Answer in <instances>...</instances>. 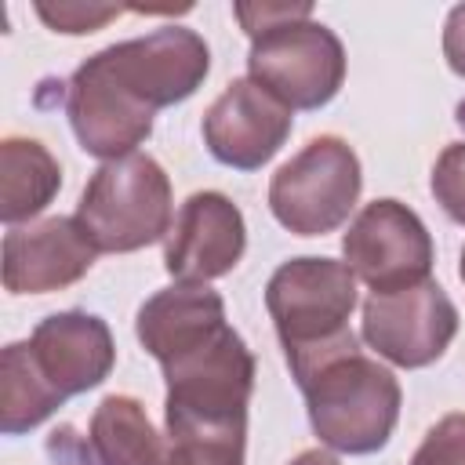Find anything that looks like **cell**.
<instances>
[{
    "instance_id": "cb8c5ba5",
    "label": "cell",
    "mask_w": 465,
    "mask_h": 465,
    "mask_svg": "<svg viewBox=\"0 0 465 465\" xmlns=\"http://www.w3.org/2000/svg\"><path fill=\"white\" fill-rule=\"evenodd\" d=\"M287 465H341V461H338L331 450H320V447H316V450H302V454H298L294 461H287Z\"/></svg>"
},
{
    "instance_id": "5b68a950",
    "label": "cell",
    "mask_w": 465,
    "mask_h": 465,
    "mask_svg": "<svg viewBox=\"0 0 465 465\" xmlns=\"http://www.w3.org/2000/svg\"><path fill=\"white\" fill-rule=\"evenodd\" d=\"M265 309L283 341V356H305L352 334L349 316L356 309V276L334 258H291L269 276Z\"/></svg>"
},
{
    "instance_id": "ac0fdd59",
    "label": "cell",
    "mask_w": 465,
    "mask_h": 465,
    "mask_svg": "<svg viewBox=\"0 0 465 465\" xmlns=\"http://www.w3.org/2000/svg\"><path fill=\"white\" fill-rule=\"evenodd\" d=\"M167 465H243V436H174Z\"/></svg>"
},
{
    "instance_id": "44dd1931",
    "label": "cell",
    "mask_w": 465,
    "mask_h": 465,
    "mask_svg": "<svg viewBox=\"0 0 465 465\" xmlns=\"http://www.w3.org/2000/svg\"><path fill=\"white\" fill-rule=\"evenodd\" d=\"M124 7L113 4H36V15L54 29V33H94L105 22H113Z\"/></svg>"
},
{
    "instance_id": "e0dca14e",
    "label": "cell",
    "mask_w": 465,
    "mask_h": 465,
    "mask_svg": "<svg viewBox=\"0 0 465 465\" xmlns=\"http://www.w3.org/2000/svg\"><path fill=\"white\" fill-rule=\"evenodd\" d=\"M65 403L62 392L40 374L29 356V341H11L0 352V429L4 436H18L47 421Z\"/></svg>"
},
{
    "instance_id": "8fae6325",
    "label": "cell",
    "mask_w": 465,
    "mask_h": 465,
    "mask_svg": "<svg viewBox=\"0 0 465 465\" xmlns=\"http://www.w3.org/2000/svg\"><path fill=\"white\" fill-rule=\"evenodd\" d=\"M247 225L240 207L222 193H193L163 243V269L178 283H207L243 258Z\"/></svg>"
},
{
    "instance_id": "2e32d148",
    "label": "cell",
    "mask_w": 465,
    "mask_h": 465,
    "mask_svg": "<svg viewBox=\"0 0 465 465\" xmlns=\"http://www.w3.org/2000/svg\"><path fill=\"white\" fill-rule=\"evenodd\" d=\"M87 443L105 465H167L171 454L134 396H105L94 407Z\"/></svg>"
},
{
    "instance_id": "277c9868",
    "label": "cell",
    "mask_w": 465,
    "mask_h": 465,
    "mask_svg": "<svg viewBox=\"0 0 465 465\" xmlns=\"http://www.w3.org/2000/svg\"><path fill=\"white\" fill-rule=\"evenodd\" d=\"M76 222L98 251L127 254L171 232V182L145 153L105 160L76 203Z\"/></svg>"
},
{
    "instance_id": "9c48e42d",
    "label": "cell",
    "mask_w": 465,
    "mask_h": 465,
    "mask_svg": "<svg viewBox=\"0 0 465 465\" xmlns=\"http://www.w3.org/2000/svg\"><path fill=\"white\" fill-rule=\"evenodd\" d=\"M458 334V309L436 280L371 294L363 302V341L396 367H429Z\"/></svg>"
},
{
    "instance_id": "d4e9b609",
    "label": "cell",
    "mask_w": 465,
    "mask_h": 465,
    "mask_svg": "<svg viewBox=\"0 0 465 465\" xmlns=\"http://www.w3.org/2000/svg\"><path fill=\"white\" fill-rule=\"evenodd\" d=\"M458 272H461V280H465V247H461V265H458Z\"/></svg>"
},
{
    "instance_id": "6da1fadb",
    "label": "cell",
    "mask_w": 465,
    "mask_h": 465,
    "mask_svg": "<svg viewBox=\"0 0 465 465\" xmlns=\"http://www.w3.org/2000/svg\"><path fill=\"white\" fill-rule=\"evenodd\" d=\"M211 51L185 25H160L91 54L69 80L65 113L76 142L98 156H127L153 134L163 105L185 102L207 76Z\"/></svg>"
},
{
    "instance_id": "7a4b0ae2",
    "label": "cell",
    "mask_w": 465,
    "mask_h": 465,
    "mask_svg": "<svg viewBox=\"0 0 465 465\" xmlns=\"http://www.w3.org/2000/svg\"><path fill=\"white\" fill-rule=\"evenodd\" d=\"M167 378V436H247V403L254 389V356L225 323L193 349L171 356Z\"/></svg>"
},
{
    "instance_id": "7402d4cb",
    "label": "cell",
    "mask_w": 465,
    "mask_h": 465,
    "mask_svg": "<svg viewBox=\"0 0 465 465\" xmlns=\"http://www.w3.org/2000/svg\"><path fill=\"white\" fill-rule=\"evenodd\" d=\"M236 18L247 36H258L262 29H272L291 18H312V4H236Z\"/></svg>"
},
{
    "instance_id": "7c38bea8",
    "label": "cell",
    "mask_w": 465,
    "mask_h": 465,
    "mask_svg": "<svg viewBox=\"0 0 465 465\" xmlns=\"http://www.w3.org/2000/svg\"><path fill=\"white\" fill-rule=\"evenodd\" d=\"M98 247L76 218L11 225L4 236V287L11 294H47L76 283L94 265Z\"/></svg>"
},
{
    "instance_id": "5bb4252c",
    "label": "cell",
    "mask_w": 465,
    "mask_h": 465,
    "mask_svg": "<svg viewBox=\"0 0 465 465\" xmlns=\"http://www.w3.org/2000/svg\"><path fill=\"white\" fill-rule=\"evenodd\" d=\"M218 327H225V302L218 291L203 283H178L153 294L134 320V334L142 349L160 363L193 349Z\"/></svg>"
},
{
    "instance_id": "d6986e66",
    "label": "cell",
    "mask_w": 465,
    "mask_h": 465,
    "mask_svg": "<svg viewBox=\"0 0 465 465\" xmlns=\"http://www.w3.org/2000/svg\"><path fill=\"white\" fill-rule=\"evenodd\" d=\"M432 196L450 222L465 225V142H454L440 153L432 167Z\"/></svg>"
},
{
    "instance_id": "ba28073f",
    "label": "cell",
    "mask_w": 465,
    "mask_h": 465,
    "mask_svg": "<svg viewBox=\"0 0 465 465\" xmlns=\"http://www.w3.org/2000/svg\"><path fill=\"white\" fill-rule=\"evenodd\" d=\"M345 265L360 276L371 294L403 291L429 280L432 269V236L425 222L400 200H374L367 203L349 232L341 236Z\"/></svg>"
},
{
    "instance_id": "3957f363",
    "label": "cell",
    "mask_w": 465,
    "mask_h": 465,
    "mask_svg": "<svg viewBox=\"0 0 465 465\" xmlns=\"http://www.w3.org/2000/svg\"><path fill=\"white\" fill-rule=\"evenodd\" d=\"M312 432L341 454H371L389 443L400 418V381L389 367L345 345L298 378Z\"/></svg>"
},
{
    "instance_id": "4fadbf2b",
    "label": "cell",
    "mask_w": 465,
    "mask_h": 465,
    "mask_svg": "<svg viewBox=\"0 0 465 465\" xmlns=\"http://www.w3.org/2000/svg\"><path fill=\"white\" fill-rule=\"evenodd\" d=\"M29 356L40 367V374L51 381V389L69 400L109 378L116 345L105 320L69 309L36 323L29 338Z\"/></svg>"
},
{
    "instance_id": "8992f818",
    "label": "cell",
    "mask_w": 465,
    "mask_h": 465,
    "mask_svg": "<svg viewBox=\"0 0 465 465\" xmlns=\"http://www.w3.org/2000/svg\"><path fill=\"white\" fill-rule=\"evenodd\" d=\"M360 160L338 134L312 138L269 182L272 218L294 236H323L338 229L360 200Z\"/></svg>"
},
{
    "instance_id": "9a60e30c",
    "label": "cell",
    "mask_w": 465,
    "mask_h": 465,
    "mask_svg": "<svg viewBox=\"0 0 465 465\" xmlns=\"http://www.w3.org/2000/svg\"><path fill=\"white\" fill-rule=\"evenodd\" d=\"M58 189H62V167L44 142L18 134L0 142V218L7 225L40 214Z\"/></svg>"
},
{
    "instance_id": "30bf717a",
    "label": "cell",
    "mask_w": 465,
    "mask_h": 465,
    "mask_svg": "<svg viewBox=\"0 0 465 465\" xmlns=\"http://www.w3.org/2000/svg\"><path fill=\"white\" fill-rule=\"evenodd\" d=\"M291 134V109L251 76L232 80L203 113V142L211 156L236 171L269 163Z\"/></svg>"
},
{
    "instance_id": "603a6c76",
    "label": "cell",
    "mask_w": 465,
    "mask_h": 465,
    "mask_svg": "<svg viewBox=\"0 0 465 465\" xmlns=\"http://www.w3.org/2000/svg\"><path fill=\"white\" fill-rule=\"evenodd\" d=\"M443 58H447V65L458 76H465V4L450 7V15H447V25H443Z\"/></svg>"
},
{
    "instance_id": "52a82bcc",
    "label": "cell",
    "mask_w": 465,
    "mask_h": 465,
    "mask_svg": "<svg viewBox=\"0 0 465 465\" xmlns=\"http://www.w3.org/2000/svg\"><path fill=\"white\" fill-rule=\"evenodd\" d=\"M247 69L287 109H320L345 80V47L323 22L291 18L251 36Z\"/></svg>"
},
{
    "instance_id": "ffe728a7",
    "label": "cell",
    "mask_w": 465,
    "mask_h": 465,
    "mask_svg": "<svg viewBox=\"0 0 465 465\" xmlns=\"http://www.w3.org/2000/svg\"><path fill=\"white\" fill-rule=\"evenodd\" d=\"M411 465H465V411L440 418L425 432Z\"/></svg>"
}]
</instances>
